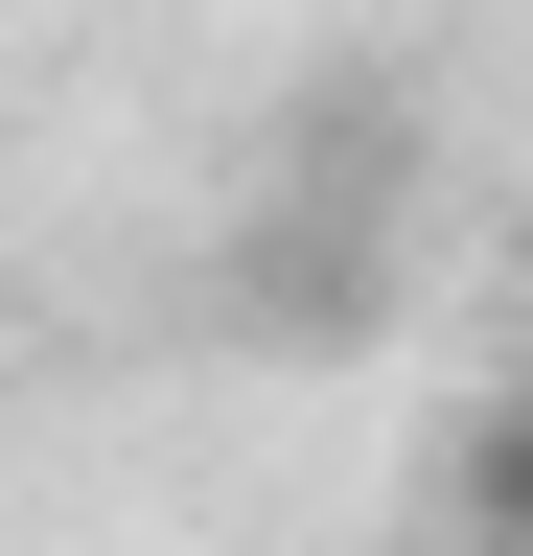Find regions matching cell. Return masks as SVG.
<instances>
[{
	"label": "cell",
	"instance_id": "cell-1",
	"mask_svg": "<svg viewBox=\"0 0 533 556\" xmlns=\"http://www.w3.org/2000/svg\"><path fill=\"white\" fill-rule=\"evenodd\" d=\"M441 510H464V556H533V394H510V417H464Z\"/></svg>",
	"mask_w": 533,
	"mask_h": 556
}]
</instances>
